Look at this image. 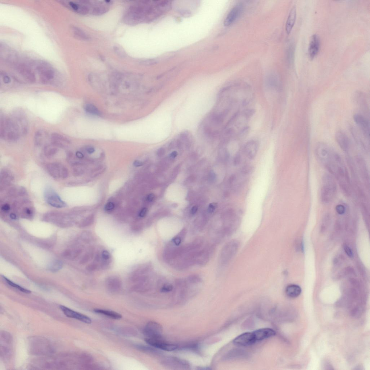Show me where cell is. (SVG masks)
<instances>
[{"label": "cell", "mask_w": 370, "mask_h": 370, "mask_svg": "<svg viewBox=\"0 0 370 370\" xmlns=\"http://www.w3.org/2000/svg\"><path fill=\"white\" fill-rule=\"evenodd\" d=\"M237 346H247L253 344L256 342L253 332H247L237 337L233 341Z\"/></svg>", "instance_id": "cell-8"}, {"label": "cell", "mask_w": 370, "mask_h": 370, "mask_svg": "<svg viewBox=\"0 0 370 370\" xmlns=\"http://www.w3.org/2000/svg\"><path fill=\"white\" fill-rule=\"evenodd\" d=\"M10 218L12 220H15L17 219V217L16 214L14 213H12L10 215Z\"/></svg>", "instance_id": "cell-48"}, {"label": "cell", "mask_w": 370, "mask_h": 370, "mask_svg": "<svg viewBox=\"0 0 370 370\" xmlns=\"http://www.w3.org/2000/svg\"><path fill=\"white\" fill-rule=\"evenodd\" d=\"M337 191L336 179L331 175L326 173L322 177L320 197L324 204H328L334 199Z\"/></svg>", "instance_id": "cell-1"}, {"label": "cell", "mask_w": 370, "mask_h": 370, "mask_svg": "<svg viewBox=\"0 0 370 370\" xmlns=\"http://www.w3.org/2000/svg\"><path fill=\"white\" fill-rule=\"evenodd\" d=\"M355 162V166L357 173L360 177L363 185L369 191L370 175L367 163L364 159L360 156L356 157Z\"/></svg>", "instance_id": "cell-3"}, {"label": "cell", "mask_w": 370, "mask_h": 370, "mask_svg": "<svg viewBox=\"0 0 370 370\" xmlns=\"http://www.w3.org/2000/svg\"><path fill=\"white\" fill-rule=\"evenodd\" d=\"M251 170V167L250 166H247L244 167L242 170V172L244 174H247L249 173Z\"/></svg>", "instance_id": "cell-43"}, {"label": "cell", "mask_w": 370, "mask_h": 370, "mask_svg": "<svg viewBox=\"0 0 370 370\" xmlns=\"http://www.w3.org/2000/svg\"><path fill=\"white\" fill-rule=\"evenodd\" d=\"M3 278L4 279H5V280H6V282H7L8 284H9L10 286L18 289V290L22 291V292L26 293H31V291L30 290H27V289L24 288H23V287H21L19 286H18V285L14 284V283L12 282L11 281H10L9 280V279L5 277H3Z\"/></svg>", "instance_id": "cell-29"}, {"label": "cell", "mask_w": 370, "mask_h": 370, "mask_svg": "<svg viewBox=\"0 0 370 370\" xmlns=\"http://www.w3.org/2000/svg\"><path fill=\"white\" fill-rule=\"evenodd\" d=\"M52 144L59 148L64 147L65 144L70 143V141L64 136L58 133H54L51 136Z\"/></svg>", "instance_id": "cell-18"}, {"label": "cell", "mask_w": 370, "mask_h": 370, "mask_svg": "<svg viewBox=\"0 0 370 370\" xmlns=\"http://www.w3.org/2000/svg\"><path fill=\"white\" fill-rule=\"evenodd\" d=\"M335 137L340 148L345 152H348L350 149V143L346 134L342 131H338L336 132Z\"/></svg>", "instance_id": "cell-14"}, {"label": "cell", "mask_w": 370, "mask_h": 370, "mask_svg": "<svg viewBox=\"0 0 370 370\" xmlns=\"http://www.w3.org/2000/svg\"><path fill=\"white\" fill-rule=\"evenodd\" d=\"M17 70L18 73L28 81L34 82L36 81V76L34 72L27 66L22 64H20L17 66Z\"/></svg>", "instance_id": "cell-16"}, {"label": "cell", "mask_w": 370, "mask_h": 370, "mask_svg": "<svg viewBox=\"0 0 370 370\" xmlns=\"http://www.w3.org/2000/svg\"><path fill=\"white\" fill-rule=\"evenodd\" d=\"M46 169L49 174L55 179H64L69 176L68 169L61 163H49L47 165Z\"/></svg>", "instance_id": "cell-5"}, {"label": "cell", "mask_w": 370, "mask_h": 370, "mask_svg": "<svg viewBox=\"0 0 370 370\" xmlns=\"http://www.w3.org/2000/svg\"><path fill=\"white\" fill-rule=\"evenodd\" d=\"M147 209L146 208H142V209L141 210L139 213V216L141 217H144L145 216L147 213Z\"/></svg>", "instance_id": "cell-42"}, {"label": "cell", "mask_w": 370, "mask_h": 370, "mask_svg": "<svg viewBox=\"0 0 370 370\" xmlns=\"http://www.w3.org/2000/svg\"><path fill=\"white\" fill-rule=\"evenodd\" d=\"M11 206L8 202L2 204L1 207V210L2 212L4 213L9 212L11 210Z\"/></svg>", "instance_id": "cell-31"}, {"label": "cell", "mask_w": 370, "mask_h": 370, "mask_svg": "<svg viewBox=\"0 0 370 370\" xmlns=\"http://www.w3.org/2000/svg\"><path fill=\"white\" fill-rule=\"evenodd\" d=\"M249 127H246L243 128L239 134L240 137H243L247 135L249 131Z\"/></svg>", "instance_id": "cell-34"}, {"label": "cell", "mask_w": 370, "mask_h": 370, "mask_svg": "<svg viewBox=\"0 0 370 370\" xmlns=\"http://www.w3.org/2000/svg\"><path fill=\"white\" fill-rule=\"evenodd\" d=\"M72 33L74 36L80 40L87 41L89 40L90 38L83 30L75 26H72L71 27Z\"/></svg>", "instance_id": "cell-23"}, {"label": "cell", "mask_w": 370, "mask_h": 370, "mask_svg": "<svg viewBox=\"0 0 370 370\" xmlns=\"http://www.w3.org/2000/svg\"><path fill=\"white\" fill-rule=\"evenodd\" d=\"M114 208V204L112 202H109L105 205V209L107 211H111L113 210Z\"/></svg>", "instance_id": "cell-38"}, {"label": "cell", "mask_w": 370, "mask_h": 370, "mask_svg": "<svg viewBox=\"0 0 370 370\" xmlns=\"http://www.w3.org/2000/svg\"><path fill=\"white\" fill-rule=\"evenodd\" d=\"M296 16V8L293 7L289 13L286 23V30L288 34H290L294 26Z\"/></svg>", "instance_id": "cell-19"}, {"label": "cell", "mask_w": 370, "mask_h": 370, "mask_svg": "<svg viewBox=\"0 0 370 370\" xmlns=\"http://www.w3.org/2000/svg\"><path fill=\"white\" fill-rule=\"evenodd\" d=\"M60 308L64 314L68 317L78 320L86 324H90L92 323V320L86 315L74 311L64 306L61 305Z\"/></svg>", "instance_id": "cell-9"}, {"label": "cell", "mask_w": 370, "mask_h": 370, "mask_svg": "<svg viewBox=\"0 0 370 370\" xmlns=\"http://www.w3.org/2000/svg\"><path fill=\"white\" fill-rule=\"evenodd\" d=\"M62 265V264L60 261H56L50 267L51 270L54 271L59 270L61 268Z\"/></svg>", "instance_id": "cell-32"}, {"label": "cell", "mask_w": 370, "mask_h": 370, "mask_svg": "<svg viewBox=\"0 0 370 370\" xmlns=\"http://www.w3.org/2000/svg\"><path fill=\"white\" fill-rule=\"evenodd\" d=\"M113 49H114L115 53L117 54L120 57H125V54L120 49L118 48V47H115Z\"/></svg>", "instance_id": "cell-37"}, {"label": "cell", "mask_w": 370, "mask_h": 370, "mask_svg": "<svg viewBox=\"0 0 370 370\" xmlns=\"http://www.w3.org/2000/svg\"><path fill=\"white\" fill-rule=\"evenodd\" d=\"M344 249L345 253H346L347 255H348L349 257L352 258L353 257V253L352 250L351 249L350 247L348 246L345 245L344 246Z\"/></svg>", "instance_id": "cell-36"}, {"label": "cell", "mask_w": 370, "mask_h": 370, "mask_svg": "<svg viewBox=\"0 0 370 370\" xmlns=\"http://www.w3.org/2000/svg\"><path fill=\"white\" fill-rule=\"evenodd\" d=\"M235 179V176L234 175H232L230 177V183H232L234 181Z\"/></svg>", "instance_id": "cell-53"}, {"label": "cell", "mask_w": 370, "mask_h": 370, "mask_svg": "<svg viewBox=\"0 0 370 370\" xmlns=\"http://www.w3.org/2000/svg\"><path fill=\"white\" fill-rule=\"evenodd\" d=\"M133 165L134 166H135L136 167H138L142 166V165H143V163L141 162H140V161H135V162H134Z\"/></svg>", "instance_id": "cell-46"}, {"label": "cell", "mask_w": 370, "mask_h": 370, "mask_svg": "<svg viewBox=\"0 0 370 370\" xmlns=\"http://www.w3.org/2000/svg\"><path fill=\"white\" fill-rule=\"evenodd\" d=\"M174 243H175L176 245H179L180 243H181V239H180L179 238H176L174 240Z\"/></svg>", "instance_id": "cell-52"}, {"label": "cell", "mask_w": 370, "mask_h": 370, "mask_svg": "<svg viewBox=\"0 0 370 370\" xmlns=\"http://www.w3.org/2000/svg\"><path fill=\"white\" fill-rule=\"evenodd\" d=\"M76 155L77 157L79 159H82L84 157V155L82 154V153L80 152H77L76 153Z\"/></svg>", "instance_id": "cell-47"}, {"label": "cell", "mask_w": 370, "mask_h": 370, "mask_svg": "<svg viewBox=\"0 0 370 370\" xmlns=\"http://www.w3.org/2000/svg\"><path fill=\"white\" fill-rule=\"evenodd\" d=\"M44 197L47 203L54 207L61 208L67 206L54 189L50 187H47L45 189Z\"/></svg>", "instance_id": "cell-4"}, {"label": "cell", "mask_w": 370, "mask_h": 370, "mask_svg": "<svg viewBox=\"0 0 370 370\" xmlns=\"http://www.w3.org/2000/svg\"><path fill=\"white\" fill-rule=\"evenodd\" d=\"M87 151L89 153H92L94 152V149L92 147H89L87 148Z\"/></svg>", "instance_id": "cell-51"}, {"label": "cell", "mask_w": 370, "mask_h": 370, "mask_svg": "<svg viewBox=\"0 0 370 370\" xmlns=\"http://www.w3.org/2000/svg\"><path fill=\"white\" fill-rule=\"evenodd\" d=\"M102 257L103 261H109L110 258V254L107 251H103L102 253Z\"/></svg>", "instance_id": "cell-33"}, {"label": "cell", "mask_w": 370, "mask_h": 370, "mask_svg": "<svg viewBox=\"0 0 370 370\" xmlns=\"http://www.w3.org/2000/svg\"><path fill=\"white\" fill-rule=\"evenodd\" d=\"M11 173L7 171H2L1 174V188L9 186L13 181Z\"/></svg>", "instance_id": "cell-21"}, {"label": "cell", "mask_w": 370, "mask_h": 370, "mask_svg": "<svg viewBox=\"0 0 370 370\" xmlns=\"http://www.w3.org/2000/svg\"><path fill=\"white\" fill-rule=\"evenodd\" d=\"M163 363L165 365L171 368L179 369H188L189 367V363L183 360L175 357H167L163 360Z\"/></svg>", "instance_id": "cell-10"}, {"label": "cell", "mask_w": 370, "mask_h": 370, "mask_svg": "<svg viewBox=\"0 0 370 370\" xmlns=\"http://www.w3.org/2000/svg\"><path fill=\"white\" fill-rule=\"evenodd\" d=\"M268 86L269 87L273 89L278 90L279 89L278 80L274 76H272L268 79Z\"/></svg>", "instance_id": "cell-28"}, {"label": "cell", "mask_w": 370, "mask_h": 370, "mask_svg": "<svg viewBox=\"0 0 370 370\" xmlns=\"http://www.w3.org/2000/svg\"><path fill=\"white\" fill-rule=\"evenodd\" d=\"M285 292L287 296L291 298H295L300 295L301 290L298 285L291 284L287 286Z\"/></svg>", "instance_id": "cell-20"}, {"label": "cell", "mask_w": 370, "mask_h": 370, "mask_svg": "<svg viewBox=\"0 0 370 370\" xmlns=\"http://www.w3.org/2000/svg\"><path fill=\"white\" fill-rule=\"evenodd\" d=\"M197 210H198L197 206H193V207L192 208V210H191L192 214H195L196 213V212H197Z\"/></svg>", "instance_id": "cell-49"}, {"label": "cell", "mask_w": 370, "mask_h": 370, "mask_svg": "<svg viewBox=\"0 0 370 370\" xmlns=\"http://www.w3.org/2000/svg\"><path fill=\"white\" fill-rule=\"evenodd\" d=\"M217 204L215 203H212L210 204L208 207V212L210 213H212L214 212L217 208Z\"/></svg>", "instance_id": "cell-39"}, {"label": "cell", "mask_w": 370, "mask_h": 370, "mask_svg": "<svg viewBox=\"0 0 370 370\" xmlns=\"http://www.w3.org/2000/svg\"><path fill=\"white\" fill-rule=\"evenodd\" d=\"M35 66L40 75L41 81L43 83H47L54 78L55 75V69L47 62L43 61H37Z\"/></svg>", "instance_id": "cell-2"}, {"label": "cell", "mask_w": 370, "mask_h": 370, "mask_svg": "<svg viewBox=\"0 0 370 370\" xmlns=\"http://www.w3.org/2000/svg\"><path fill=\"white\" fill-rule=\"evenodd\" d=\"M108 11L107 8L100 7L95 8L93 11V14L95 15H100L106 13Z\"/></svg>", "instance_id": "cell-30"}, {"label": "cell", "mask_w": 370, "mask_h": 370, "mask_svg": "<svg viewBox=\"0 0 370 370\" xmlns=\"http://www.w3.org/2000/svg\"><path fill=\"white\" fill-rule=\"evenodd\" d=\"M177 152H173L171 153L170 155V157L171 158H174L177 156Z\"/></svg>", "instance_id": "cell-50"}, {"label": "cell", "mask_w": 370, "mask_h": 370, "mask_svg": "<svg viewBox=\"0 0 370 370\" xmlns=\"http://www.w3.org/2000/svg\"><path fill=\"white\" fill-rule=\"evenodd\" d=\"M88 270L90 271H94L96 270L97 268V265L95 263H92L89 265L87 267Z\"/></svg>", "instance_id": "cell-40"}, {"label": "cell", "mask_w": 370, "mask_h": 370, "mask_svg": "<svg viewBox=\"0 0 370 370\" xmlns=\"http://www.w3.org/2000/svg\"><path fill=\"white\" fill-rule=\"evenodd\" d=\"M320 39L319 36L314 34L310 40L308 54L310 58L312 59L317 55L320 47Z\"/></svg>", "instance_id": "cell-13"}, {"label": "cell", "mask_w": 370, "mask_h": 370, "mask_svg": "<svg viewBox=\"0 0 370 370\" xmlns=\"http://www.w3.org/2000/svg\"><path fill=\"white\" fill-rule=\"evenodd\" d=\"M241 157L240 155L239 154H237L235 157L234 159V161H233L234 165H237L239 164L240 162H241Z\"/></svg>", "instance_id": "cell-41"}, {"label": "cell", "mask_w": 370, "mask_h": 370, "mask_svg": "<svg viewBox=\"0 0 370 370\" xmlns=\"http://www.w3.org/2000/svg\"><path fill=\"white\" fill-rule=\"evenodd\" d=\"M85 109L87 112L92 115L100 116L101 115L100 111L96 107L92 104H87L85 106Z\"/></svg>", "instance_id": "cell-26"}, {"label": "cell", "mask_w": 370, "mask_h": 370, "mask_svg": "<svg viewBox=\"0 0 370 370\" xmlns=\"http://www.w3.org/2000/svg\"><path fill=\"white\" fill-rule=\"evenodd\" d=\"M58 147L52 144L51 145H46L44 149V153L45 156L47 158H50L54 157L58 151Z\"/></svg>", "instance_id": "cell-24"}, {"label": "cell", "mask_w": 370, "mask_h": 370, "mask_svg": "<svg viewBox=\"0 0 370 370\" xmlns=\"http://www.w3.org/2000/svg\"><path fill=\"white\" fill-rule=\"evenodd\" d=\"M243 9V6L241 4H238L233 7L225 18L224 25L229 26L232 24L240 15Z\"/></svg>", "instance_id": "cell-12"}, {"label": "cell", "mask_w": 370, "mask_h": 370, "mask_svg": "<svg viewBox=\"0 0 370 370\" xmlns=\"http://www.w3.org/2000/svg\"><path fill=\"white\" fill-rule=\"evenodd\" d=\"M145 340L147 344H149L151 346L165 351H173L178 348L177 345L168 344L163 341L161 338L147 337Z\"/></svg>", "instance_id": "cell-6"}, {"label": "cell", "mask_w": 370, "mask_h": 370, "mask_svg": "<svg viewBox=\"0 0 370 370\" xmlns=\"http://www.w3.org/2000/svg\"><path fill=\"white\" fill-rule=\"evenodd\" d=\"M258 144L255 141L252 140L247 142L244 147V151L250 159H253L256 156L258 149Z\"/></svg>", "instance_id": "cell-17"}, {"label": "cell", "mask_w": 370, "mask_h": 370, "mask_svg": "<svg viewBox=\"0 0 370 370\" xmlns=\"http://www.w3.org/2000/svg\"><path fill=\"white\" fill-rule=\"evenodd\" d=\"M256 342L260 341L275 335L276 332L270 328H263L253 332Z\"/></svg>", "instance_id": "cell-15"}, {"label": "cell", "mask_w": 370, "mask_h": 370, "mask_svg": "<svg viewBox=\"0 0 370 370\" xmlns=\"http://www.w3.org/2000/svg\"><path fill=\"white\" fill-rule=\"evenodd\" d=\"M354 121L363 131L364 135L369 137L370 122L367 118L362 115L355 114L353 116Z\"/></svg>", "instance_id": "cell-11"}, {"label": "cell", "mask_w": 370, "mask_h": 370, "mask_svg": "<svg viewBox=\"0 0 370 370\" xmlns=\"http://www.w3.org/2000/svg\"><path fill=\"white\" fill-rule=\"evenodd\" d=\"M95 313L101 314L107 316V317L116 320L121 319L122 316L121 314L113 311H108L100 309H96L94 310Z\"/></svg>", "instance_id": "cell-22"}, {"label": "cell", "mask_w": 370, "mask_h": 370, "mask_svg": "<svg viewBox=\"0 0 370 370\" xmlns=\"http://www.w3.org/2000/svg\"><path fill=\"white\" fill-rule=\"evenodd\" d=\"M106 280L107 285L109 288L116 289L119 288L121 287V280L117 277H109Z\"/></svg>", "instance_id": "cell-25"}, {"label": "cell", "mask_w": 370, "mask_h": 370, "mask_svg": "<svg viewBox=\"0 0 370 370\" xmlns=\"http://www.w3.org/2000/svg\"><path fill=\"white\" fill-rule=\"evenodd\" d=\"M144 333L148 338H161L162 328L161 324L154 321H151L146 324Z\"/></svg>", "instance_id": "cell-7"}, {"label": "cell", "mask_w": 370, "mask_h": 370, "mask_svg": "<svg viewBox=\"0 0 370 370\" xmlns=\"http://www.w3.org/2000/svg\"><path fill=\"white\" fill-rule=\"evenodd\" d=\"M3 79L4 82L6 84L9 83L11 82V79L7 75H4Z\"/></svg>", "instance_id": "cell-44"}, {"label": "cell", "mask_w": 370, "mask_h": 370, "mask_svg": "<svg viewBox=\"0 0 370 370\" xmlns=\"http://www.w3.org/2000/svg\"><path fill=\"white\" fill-rule=\"evenodd\" d=\"M155 198V196L153 194H150L148 195L147 197V200L149 202H151L153 201Z\"/></svg>", "instance_id": "cell-45"}, {"label": "cell", "mask_w": 370, "mask_h": 370, "mask_svg": "<svg viewBox=\"0 0 370 370\" xmlns=\"http://www.w3.org/2000/svg\"><path fill=\"white\" fill-rule=\"evenodd\" d=\"M47 134L46 132L42 131H38L35 135V141L38 145L42 143V140L45 139L47 137Z\"/></svg>", "instance_id": "cell-27"}, {"label": "cell", "mask_w": 370, "mask_h": 370, "mask_svg": "<svg viewBox=\"0 0 370 370\" xmlns=\"http://www.w3.org/2000/svg\"><path fill=\"white\" fill-rule=\"evenodd\" d=\"M173 289V287L171 285L167 284L162 287L161 289V291L162 292H169L172 291Z\"/></svg>", "instance_id": "cell-35"}]
</instances>
